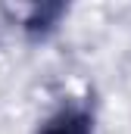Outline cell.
<instances>
[{"label": "cell", "mask_w": 131, "mask_h": 134, "mask_svg": "<svg viewBox=\"0 0 131 134\" xmlns=\"http://www.w3.org/2000/svg\"><path fill=\"white\" fill-rule=\"evenodd\" d=\"M37 134H97L94 109L84 100L59 103V106L44 119V125L37 128Z\"/></svg>", "instance_id": "1"}, {"label": "cell", "mask_w": 131, "mask_h": 134, "mask_svg": "<svg viewBox=\"0 0 131 134\" xmlns=\"http://www.w3.org/2000/svg\"><path fill=\"white\" fill-rule=\"evenodd\" d=\"M66 13H69L66 3H34V6H28V13L22 19V28L31 41H44L47 34H53L59 28Z\"/></svg>", "instance_id": "2"}]
</instances>
